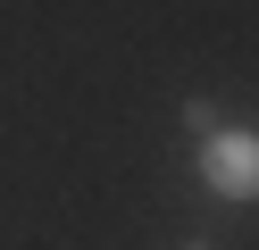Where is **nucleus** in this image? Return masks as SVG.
I'll use <instances>...</instances> for the list:
<instances>
[{
    "label": "nucleus",
    "instance_id": "obj_2",
    "mask_svg": "<svg viewBox=\"0 0 259 250\" xmlns=\"http://www.w3.org/2000/svg\"><path fill=\"white\" fill-rule=\"evenodd\" d=\"M184 250H209V242H184Z\"/></svg>",
    "mask_w": 259,
    "mask_h": 250
},
{
    "label": "nucleus",
    "instance_id": "obj_1",
    "mask_svg": "<svg viewBox=\"0 0 259 250\" xmlns=\"http://www.w3.org/2000/svg\"><path fill=\"white\" fill-rule=\"evenodd\" d=\"M201 183H209L218 200H259V133L209 125V133H201Z\"/></svg>",
    "mask_w": 259,
    "mask_h": 250
}]
</instances>
